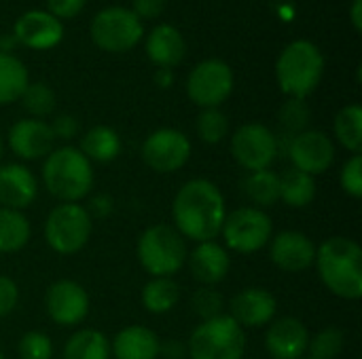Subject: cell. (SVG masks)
Segmentation results:
<instances>
[{
    "label": "cell",
    "mask_w": 362,
    "mask_h": 359,
    "mask_svg": "<svg viewBox=\"0 0 362 359\" xmlns=\"http://www.w3.org/2000/svg\"><path fill=\"white\" fill-rule=\"evenodd\" d=\"M85 2L87 0H47V11L53 17H57L59 21L62 19H72L85 8Z\"/></svg>",
    "instance_id": "60d3db41"
},
{
    "label": "cell",
    "mask_w": 362,
    "mask_h": 359,
    "mask_svg": "<svg viewBox=\"0 0 362 359\" xmlns=\"http://www.w3.org/2000/svg\"><path fill=\"white\" fill-rule=\"evenodd\" d=\"M140 154L148 169L157 174H174L191 159V140L180 129L161 127L146 135Z\"/></svg>",
    "instance_id": "7c38bea8"
},
{
    "label": "cell",
    "mask_w": 362,
    "mask_h": 359,
    "mask_svg": "<svg viewBox=\"0 0 362 359\" xmlns=\"http://www.w3.org/2000/svg\"><path fill=\"white\" fill-rule=\"evenodd\" d=\"M346 347V334L339 328H325L310 339L308 353L312 359H337Z\"/></svg>",
    "instance_id": "e575fe53"
},
{
    "label": "cell",
    "mask_w": 362,
    "mask_h": 359,
    "mask_svg": "<svg viewBox=\"0 0 362 359\" xmlns=\"http://www.w3.org/2000/svg\"><path fill=\"white\" fill-rule=\"evenodd\" d=\"M310 339L308 326L299 317L286 315L267 326L265 349L272 359H301L308 353Z\"/></svg>",
    "instance_id": "e0dca14e"
},
{
    "label": "cell",
    "mask_w": 362,
    "mask_h": 359,
    "mask_svg": "<svg viewBox=\"0 0 362 359\" xmlns=\"http://www.w3.org/2000/svg\"><path fill=\"white\" fill-rule=\"evenodd\" d=\"M93 233V220L81 203H59L45 220V241L59 256L81 252Z\"/></svg>",
    "instance_id": "52a82bcc"
},
{
    "label": "cell",
    "mask_w": 362,
    "mask_h": 359,
    "mask_svg": "<svg viewBox=\"0 0 362 359\" xmlns=\"http://www.w3.org/2000/svg\"><path fill=\"white\" fill-rule=\"evenodd\" d=\"M153 78H155V85H157L159 89H170L172 83H174V74H172V70H168V68H157Z\"/></svg>",
    "instance_id": "f6af8a7d"
},
{
    "label": "cell",
    "mask_w": 362,
    "mask_h": 359,
    "mask_svg": "<svg viewBox=\"0 0 362 359\" xmlns=\"http://www.w3.org/2000/svg\"><path fill=\"white\" fill-rule=\"evenodd\" d=\"M13 36L19 44L34 51H49L57 47L64 38V25L49 11H25L17 17L13 25Z\"/></svg>",
    "instance_id": "ac0fdd59"
},
{
    "label": "cell",
    "mask_w": 362,
    "mask_h": 359,
    "mask_svg": "<svg viewBox=\"0 0 362 359\" xmlns=\"http://www.w3.org/2000/svg\"><path fill=\"white\" fill-rule=\"evenodd\" d=\"M187 264L191 271V277L202 286H216L227 279L231 269V256L229 250L216 241H204L193 248L187 256Z\"/></svg>",
    "instance_id": "44dd1931"
},
{
    "label": "cell",
    "mask_w": 362,
    "mask_h": 359,
    "mask_svg": "<svg viewBox=\"0 0 362 359\" xmlns=\"http://www.w3.org/2000/svg\"><path fill=\"white\" fill-rule=\"evenodd\" d=\"M17 38L11 34V36H0V51L2 53H13V49L17 47Z\"/></svg>",
    "instance_id": "7dc6e473"
},
{
    "label": "cell",
    "mask_w": 362,
    "mask_h": 359,
    "mask_svg": "<svg viewBox=\"0 0 362 359\" xmlns=\"http://www.w3.org/2000/svg\"><path fill=\"white\" fill-rule=\"evenodd\" d=\"M233 85H235V78H233L231 66L218 57H210V59L199 61L189 72L187 95L202 110L221 108V104L229 99Z\"/></svg>",
    "instance_id": "30bf717a"
},
{
    "label": "cell",
    "mask_w": 362,
    "mask_h": 359,
    "mask_svg": "<svg viewBox=\"0 0 362 359\" xmlns=\"http://www.w3.org/2000/svg\"><path fill=\"white\" fill-rule=\"evenodd\" d=\"M30 118H45L55 110V91L47 83H30L19 97Z\"/></svg>",
    "instance_id": "836d02e7"
},
{
    "label": "cell",
    "mask_w": 362,
    "mask_h": 359,
    "mask_svg": "<svg viewBox=\"0 0 362 359\" xmlns=\"http://www.w3.org/2000/svg\"><path fill=\"white\" fill-rule=\"evenodd\" d=\"M0 359H6V358H4V355H2V353H0Z\"/></svg>",
    "instance_id": "681fc988"
},
{
    "label": "cell",
    "mask_w": 362,
    "mask_h": 359,
    "mask_svg": "<svg viewBox=\"0 0 362 359\" xmlns=\"http://www.w3.org/2000/svg\"><path fill=\"white\" fill-rule=\"evenodd\" d=\"M159 336L140 324L125 326L110 341V358L115 359H157L159 358Z\"/></svg>",
    "instance_id": "603a6c76"
},
{
    "label": "cell",
    "mask_w": 362,
    "mask_h": 359,
    "mask_svg": "<svg viewBox=\"0 0 362 359\" xmlns=\"http://www.w3.org/2000/svg\"><path fill=\"white\" fill-rule=\"evenodd\" d=\"M159 358L163 359H187V343L176 339H165L159 345Z\"/></svg>",
    "instance_id": "ee69618b"
},
{
    "label": "cell",
    "mask_w": 362,
    "mask_h": 359,
    "mask_svg": "<svg viewBox=\"0 0 362 359\" xmlns=\"http://www.w3.org/2000/svg\"><path fill=\"white\" fill-rule=\"evenodd\" d=\"M314 267L325 288L344 300L362 296V248L350 237H329L316 248Z\"/></svg>",
    "instance_id": "7a4b0ae2"
},
{
    "label": "cell",
    "mask_w": 362,
    "mask_h": 359,
    "mask_svg": "<svg viewBox=\"0 0 362 359\" xmlns=\"http://www.w3.org/2000/svg\"><path fill=\"white\" fill-rule=\"evenodd\" d=\"M85 209L89 212L91 220H93V218H108V216L115 212V201H112L110 195L100 193V195H93V197L89 199V205H87Z\"/></svg>",
    "instance_id": "7bdbcfd3"
},
{
    "label": "cell",
    "mask_w": 362,
    "mask_h": 359,
    "mask_svg": "<svg viewBox=\"0 0 362 359\" xmlns=\"http://www.w3.org/2000/svg\"><path fill=\"white\" fill-rule=\"evenodd\" d=\"M64 359H110V341L93 328L76 330L64 345Z\"/></svg>",
    "instance_id": "f1b7e54d"
},
{
    "label": "cell",
    "mask_w": 362,
    "mask_h": 359,
    "mask_svg": "<svg viewBox=\"0 0 362 359\" xmlns=\"http://www.w3.org/2000/svg\"><path fill=\"white\" fill-rule=\"evenodd\" d=\"M142 307L153 315L170 313L180 300V286L174 277H151V281L142 288Z\"/></svg>",
    "instance_id": "f546056e"
},
{
    "label": "cell",
    "mask_w": 362,
    "mask_h": 359,
    "mask_svg": "<svg viewBox=\"0 0 362 359\" xmlns=\"http://www.w3.org/2000/svg\"><path fill=\"white\" fill-rule=\"evenodd\" d=\"M225 309V298L218 290L214 288H208V286H202L199 290L193 292L191 296V311L202 320H214L218 315H225L223 313Z\"/></svg>",
    "instance_id": "d590c367"
},
{
    "label": "cell",
    "mask_w": 362,
    "mask_h": 359,
    "mask_svg": "<svg viewBox=\"0 0 362 359\" xmlns=\"http://www.w3.org/2000/svg\"><path fill=\"white\" fill-rule=\"evenodd\" d=\"M6 144L21 161H40L55 148V138L47 121L28 116L8 129Z\"/></svg>",
    "instance_id": "2e32d148"
},
{
    "label": "cell",
    "mask_w": 362,
    "mask_h": 359,
    "mask_svg": "<svg viewBox=\"0 0 362 359\" xmlns=\"http://www.w3.org/2000/svg\"><path fill=\"white\" fill-rule=\"evenodd\" d=\"M310 121H312V110L305 99L288 97L278 110V123L282 127L284 138H293V135L310 129Z\"/></svg>",
    "instance_id": "1f68e13d"
},
{
    "label": "cell",
    "mask_w": 362,
    "mask_h": 359,
    "mask_svg": "<svg viewBox=\"0 0 362 359\" xmlns=\"http://www.w3.org/2000/svg\"><path fill=\"white\" fill-rule=\"evenodd\" d=\"M17 358L19 359H51L53 358V341L49 334L32 330L25 332L17 343Z\"/></svg>",
    "instance_id": "8d00e7d4"
},
{
    "label": "cell",
    "mask_w": 362,
    "mask_h": 359,
    "mask_svg": "<svg viewBox=\"0 0 362 359\" xmlns=\"http://www.w3.org/2000/svg\"><path fill=\"white\" fill-rule=\"evenodd\" d=\"M221 237L225 248L238 254H255L269 245L274 237V222L265 209L246 205L227 214Z\"/></svg>",
    "instance_id": "ba28073f"
},
{
    "label": "cell",
    "mask_w": 362,
    "mask_h": 359,
    "mask_svg": "<svg viewBox=\"0 0 362 359\" xmlns=\"http://www.w3.org/2000/svg\"><path fill=\"white\" fill-rule=\"evenodd\" d=\"M49 127H51V131H53V138L55 140H64V142H70V140H74L76 135H78V131H81V123H78V118L76 116H72V114H57L51 123H49Z\"/></svg>",
    "instance_id": "f35d334b"
},
{
    "label": "cell",
    "mask_w": 362,
    "mask_h": 359,
    "mask_svg": "<svg viewBox=\"0 0 362 359\" xmlns=\"http://www.w3.org/2000/svg\"><path fill=\"white\" fill-rule=\"evenodd\" d=\"M136 256L151 277H174L187 264V239L172 224H153L138 237Z\"/></svg>",
    "instance_id": "5b68a950"
},
{
    "label": "cell",
    "mask_w": 362,
    "mask_h": 359,
    "mask_svg": "<svg viewBox=\"0 0 362 359\" xmlns=\"http://www.w3.org/2000/svg\"><path fill=\"white\" fill-rule=\"evenodd\" d=\"M318 193L316 178L291 167L280 176V201L293 209H303L314 203Z\"/></svg>",
    "instance_id": "484cf974"
},
{
    "label": "cell",
    "mask_w": 362,
    "mask_h": 359,
    "mask_svg": "<svg viewBox=\"0 0 362 359\" xmlns=\"http://www.w3.org/2000/svg\"><path fill=\"white\" fill-rule=\"evenodd\" d=\"M350 21H352V28L361 34L362 32V0H352V6H350Z\"/></svg>",
    "instance_id": "bcb514c9"
},
{
    "label": "cell",
    "mask_w": 362,
    "mask_h": 359,
    "mask_svg": "<svg viewBox=\"0 0 362 359\" xmlns=\"http://www.w3.org/2000/svg\"><path fill=\"white\" fill-rule=\"evenodd\" d=\"M339 184L341 190L346 195H350L352 199H361L362 197V154H352L341 171H339Z\"/></svg>",
    "instance_id": "74e56055"
},
{
    "label": "cell",
    "mask_w": 362,
    "mask_h": 359,
    "mask_svg": "<svg viewBox=\"0 0 362 359\" xmlns=\"http://www.w3.org/2000/svg\"><path fill=\"white\" fill-rule=\"evenodd\" d=\"M144 49H146L148 59L157 68H168V70H174L176 66H180L187 55L185 36L172 23L155 25L146 36Z\"/></svg>",
    "instance_id": "7402d4cb"
},
{
    "label": "cell",
    "mask_w": 362,
    "mask_h": 359,
    "mask_svg": "<svg viewBox=\"0 0 362 359\" xmlns=\"http://www.w3.org/2000/svg\"><path fill=\"white\" fill-rule=\"evenodd\" d=\"M123 142L121 135L108 125H95L83 133L78 150L91 163H112L121 154Z\"/></svg>",
    "instance_id": "cb8c5ba5"
},
{
    "label": "cell",
    "mask_w": 362,
    "mask_h": 359,
    "mask_svg": "<svg viewBox=\"0 0 362 359\" xmlns=\"http://www.w3.org/2000/svg\"><path fill=\"white\" fill-rule=\"evenodd\" d=\"M278 300L265 288H246L229 303V317L242 328H263L276 320Z\"/></svg>",
    "instance_id": "d6986e66"
},
{
    "label": "cell",
    "mask_w": 362,
    "mask_h": 359,
    "mask_svg": "<svg viewBox=\"0 0 362 359\" xmlns=\"http://www.w3.org/2000/svg\"><path fill=\"white\" fill-rule=\"evenodd\" d=\"M30 85L28 68L13 53L0 51V106L15 104Z\"/></svg>",
    "instance_id": "83f0119b"
},
{
    "label": "cell",
    "mask_w": 362,
    "mask_h": 359,
    "mask_svg": "<svg viewBox=\"0 0 362 359\" xmlns=\"http://www.w3.org/2000/svg\"><path fill=\"white\" fill-rule=\"evenodd\" d=\"M38 197V178L23 163L0 165V207L23 212Z\"/></svg>",
    "instance_id": "ffe728a7"
},
{
    "label": "cell",
    "mask_w": 362,
    "mask_h": 359,
    "mask_svg": "<svg viewBox=\"0 0 362 359\" xmlns=\"http://www.w3.org/2000/svg\"><path fill=\"white\" fill-rule=\"evenodd\" d=\"M32 239V224L23 212L0 207V254L21 252Z\"/></svg>",
    "instance_id": "4316f807"
},
{
    "label": "cell",
    "mask_w": 362,
    "mask_h": 359,
    "mask_svg": "<svg viewBox=\"0 0 362 359\" xmlns=\"http://www.w3.org/2000/svg\"><path fill=\"white\" fill-rule=\"evenodd\" d=\"M244 353L246 332L229 315L202 322L187 341L189 359H244Z\"/></svg>",
    "instance_id": "8992f818"
},
{
    "label": "cell",
    "mask_w": 362,
    "mask_h": 359,
    "mask_svg": "<svg viewBox=\"0 0 362 359\" xmlns=\"http://www.w3.org/2000/svg\"><path fill=\"white\" fill-rule=\"evenodd\" d=\"M19 303V288L17 284L6 277V275H0V320L11 315L15 311Z\"/></svg>",
    "instance_id": "ab89813d"
},
{
    "label": "cell",
    "mask_w": 362,
    "mask_h": 359,
    "mask_svg": "<svg viewBox=\"0 0 362 359\" xmlns=\"http://www.w3.org/2000/svg\"><path fill=\"white\" fill-rule=\"evenodd\" d=\"M4 148H6V144H4V140H2V135H0V161H2V157H4Z\"/></svg>",
    "instance_id": "c3c4849f"
},
{
    "label": "cell",
    "mask_w": 362,
    "mask_h": 359,
    "mask_svg": "<svg viewBox=\"0 0 362 359\" xmlns=\"http://www.w3.org/2000/svg\"><path fill=\"white\" fill-rule=\"evenodd\" d=\"M301 359H312V358H301Z\"/></svg>",
    "instance_id": "f907efd6"
},
{
    "label": "cell",
    "mask_w": 362,
    "mask_h": 359,
    "mask_svg": "<svg viewBox=\"0 0 362 359\" xmlns=\"http://www.w3.org/2000/svg\"><path fill=\"white\" fill-rule=\"evenodd\" d=\"M286 154L295 169L316 178L335 163V142L320 129H305L288 138Z\"/></svg>",
    "instance_id": "4fadbf2b"
},
{
    "label": "cell",
    "mask_w": 362,
    "mask_h": 359,
    "mask_svg": "<svg viewBox=\"0 0 362 359\" xmlns=\"http://www.w3.org/2000/svg\"><path fill=\"white\" fill-rule=\"evenodd\" d=\"M242 193L252 203V207H274L280 201V176L272 169L250 171L242 180Z\"/></svg>",
    "instance_id": "d4e9b609"
},
{
    "label": "cell",
    "mask_w": 362,
    "mask_h": 359,
    "mask_svg": "<svg viewBox=\"0 0 362 359\" xmlns=\"http://www.w3.org/2000/svg\"><path fill=\"white\" fill-rule=\"evenodd\" d=\"M227 218V203L221 188L206 180L193 178L185 182L172 201L174 229L189 241L204 243L221 237Z\"/></svg>",
    "instance_id": "6da1fadb"
},
{
    "label": "cell",
    "mask_w": 362,
    "mask_h": 359,
    "mask_svg": "<svg viewBox=\"0 0 362 359\" xmlns=\"http://www.w3.org/2000/svg\"><path fill=\"white\" fill-rule=\"evenodd\" d=\"M229 129H231L229 116L221 108H206L199 112V116L195 121V131H197L199 140L210 146L221 144L229 135Z\"/></svg>",
    "instance_id": "d6a6232c"
},
{
    "label": "cell",
    "mask_w": 362,
    "mask_h": 359,
    "mask_svg": "<svg viewBox=\"0 0 362 359\" xmlns=\"http://www.w3.org/2000/svg\"><path fill=\"white\" fill-rule=\"evenodd\" d=\"M42 184L59 203H78L93 188V165L76 146L53 148L42 163Z\"/></svg>",
    "instance_id": "3957f363"
},
{
    "label": "cell",
    "mask_w": 362,
    "mask_h": 359,
    "mask_svg": "<svg viewBox=\"0 0 362 359\" xmlns=\"http://www.w3.org/2000/svg\"><path fill=\"white\" fill-rule=\"evenodd\" d=\"M316 248L301 231H280L269 241V260L284 273H303L314 267Z\"/></svg>",
    "instance_id": "9a60e30c"
},
{
    "label": "cell",
    "mask_w": 362,
    "mask_h": 359,
    "mask_svg": "<svg viewBox=\"0 0 362 359\" xmlns=\"http://www.w3.org/2000/svg\"><path fill=\"white\" fill-rule=\"evenodd\" d=\"M325 76V55L308 38L288 42L276 61V80L284 95L305 99Z\"/></svg>",
    "instance_id": "277c9868"
},
{
    "label": "cell",
    "mask_w": 362,
    "mask_h": 359,
    "mask_svg": "<svg viewBox=\"0 0 362 359\" xmlns=\"http://www.w3.org/2000/svg\"><path fill=\"white\" fill-rule=\"evenodd\" d=\"M231 154L235 163L248 174L272 169L280 154V140L267 125L246 123L231 135Z\"/></svg>",
    "instance_id": "8fae6325"
},
{
    "label": "cell",
    "mask_w": 362,
    "mask_h": 359,
    "mask_svg": "<svg viewBox=\"0 0 362 359\" xmlns=\"http://www.w3.org/2000/svg\"><path fill=\"white\" fill-rule=\"evenodd\" d=\"M142 21L125 6L102 8L89 28L93 44L106 53L132 51L142 40Z\"/></svg>",
    "instance_id": "9c48e42d"
},
{
    "label": "cell",
    "mask_w": 362,
    "mask_h": 359,
    "mask_svg": "<svg viewBox=\"0 0 362 359\" xmlns=\"http://www.w3.org/2000/svg\"><path fill=\"white\" fill-rule=\"evenodd\" d=\"M333 131L337 142L352 154H361L362 150V106L348 104L335 114Z\"/></svg>",
    "instance_id": "4dcf8cb0"
},
{
    "label": "cell",
    "mask_w": 362,
    "mask_h": 359,
    "mask_svg": "<svg viewBox=\"0 0 362 359\" xmlns=\"http://www.w3.org/2000/svg\"><path fill=\"white\" fill-rule=\"evenodd\" d=\"M168 0H132V13L142 19H157L165 11Z\"/></svg>",
    "instance_id": "b9f144b4"
},
{
    "label": "cell",
    "mask_w": 362,
    "mask_h": 359,
    "mask_svg": "<svg viewBox=\"0 0 362 359\" xmlns=\"http://www.w3.org/2000/svg\"><path fill=\"white\" fill-rule=\"evenodd\" d=\"M45 309L53 324L62 328H74L87 320L91 300L78 281L57 279L45 292Z\"/></svg>",
    "instance_id": "5bb4252c"
}]
</instances>
